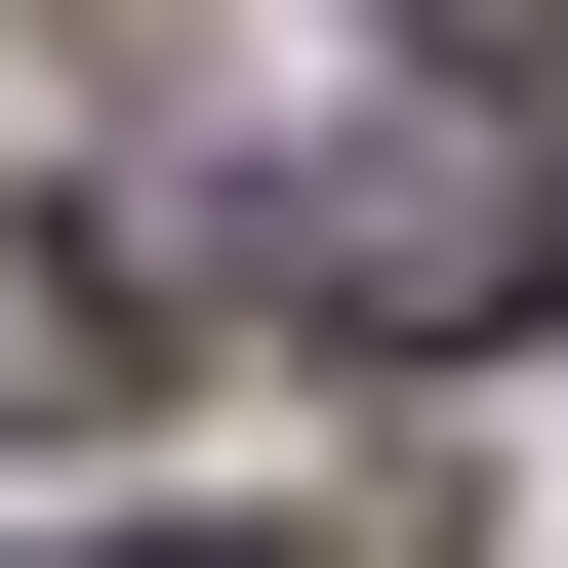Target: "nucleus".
<instances>
[{
  "mask_svg": "<svg viewBox=\"0 0 568 568\" xmlns=\"http://www.w3.org/2000/svg\"><path fill=\"white\" fill-rule=\"evenodd\" d=\"M528 284H568V122L447 82V41H406V122H325V163H284V325H366V366H487Z\"/></svg>",
  "mask_w": 568,
  "mask_h": 568,
  "instance_id": "obj_1",
  "label": "nucleus"
},
{
  "mask_svg": "<svg viewBox=\"0 0 568 568\" xmlns=\"http://www.w3.org/2000/svg\"><path fill=\"white\" fill-rule=\"evenodd\" d=\"M122 568H325V528H122Z\"/></svg>",
  "mask_w": 568,
  "mask_h": 568,
  "instance_id": "obj_3",
  "label": "nucleus"
},
{
  "mask_svg": "<svg viewBox=\"0 0 568 568\" xmlns=\"http://www.w3.org/2000/svg\"><path fill=\"white\" fill-rule=\"evenodd\" d=\"M406 41H447V82H528V41H568V0H406Z\"/></svg>",
  "mask_w": 568,
  "mask_h": 568,
  "instance_id": "obj_2",
  "label": "nucleus"
}]
</instances>
